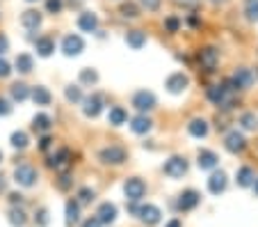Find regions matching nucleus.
<instances>
[{"instance_id":"nucleus-40","label":"nucleus","mask_w":258,"mask_h":227,"mask_svg":"<svg viewBox=\"0 0 258 227\" xmlns=\"http://www.w3.org/2000/svg\"><path fill=\"white\" fill-rule=\"evenodd\" d=\"M62 7H64L62 0H46V10H48L50 14H59V12H62Z\"/></svg>"},{"instance_id":"nucleus-16","label":"nucleus","mask_w":258,"mask_h":227,"mask_svg":"<svg viewBox=\"0 0 258 227\" xmlns=\"http://www.w3.org/2000/svg\"><path fill=\"white\" fill-rule=\"evenodd\" d=\"M208 191L213 193V195H219V193L226 191V174L219 170V172H213L208 179Z\"/></svg>"},{"instance_id":"nucleus-2","label":"nucleus","mask_w":258,"mask_h":227,"mask_svg":"<svg viewBox=\"0 0 258 227\" xmlns=\"http://www.w3.org/2000/svg\"><path fill=\"white\" fill-rule=\"evenodd\" d=\"M133 108L140 110V115L149 113V110L156 108V97H153V92H146V89H140V92L133 94Z\"/></svg>"},{"instance_id":"nucleus-48","label":"nucleus","mask_w":258,"mask_h":227,"mask_svg":"<svg viewBox=\"0 0 258 227\" xmlns=\"http://www.w3.org/2000/svg\"><path fill=\"white\" fill-rule=\"evenodd\" d=\"M50 143H53V140H50V138H48V135H44V138H41V140H39V149H41V152H46V149H48V147H50Z\"/></svg>"},{"instance_id":"nucleus-14","label":"nucleus","mask_w":258,"mask_h":227,"mask_svg":"<svg viewBox=\"0 0 258 227\" xmlns=\"http://www.w3.org/2000/svg\"><path fill=\"white\" fill-rule=\"evenodd\" d=\"M48 165L55 170H69V165H71V152L67 147H62L57 154H53L48 158Z\"/></svg>"},{"instance_id":"nucleus-32","label":"nucleus","mask_w":258,"mask_h":227,"mask_svg":"<svg viewBox=\"0 0 258 227\" xmlns=\"http://www.w3.org/2000/svg\"><path fill=\"white\" fill-rule=\"evenodd\" d=\"M10 143H12V147L14 149H25L30 140H28V133H25V131H14L12 138H10Z\"/></svg>"},{"instance_id":"nucleus-31","label":"nucleus","mask_w":258,"mask_h":227,"mask_svg":"<svg viewBox=\"0 0 258 227\" xmlns=\"http://www.w3.org/2000/svg\"><path fill=\"white\" fill-rule=\"evenodd\" d=\"M10 94H12V99L14 101H25L30 97V89H28V85L25 83H14L10 87Z\"/></svg>"},{"instance_id":"nucleus-53","label":"nucleus","mask_w":258,"mask_h":227,"mask_svg":"<svg viewBox=\"0 0 258 227\" xmlns=\"http://www.w3.org/2000/svg\"><path fill=\"white\" fill-rule=\"evenodd\" d=\"M208 3H213V5H224L226 0H208Z\"/></svg>"},{"instance_id":"nucleus-47","label":"nucleus","mask_w":258,"mask_h":227,"mask_svg":"<svg viewBox=\"0 0 258 227\" xmlns=\"http://www.w3.org/2000/svg\"><path fill=\"white\" fill-rule=\"evenodd\" d=\"M83 227H101V220H98L96 216H92V218H87V220L83 222Z\"/></svg>"},{"instance_id":"nucleus-7","label":"nucleus","mask_w":258,"mask_h":227,"mask_svg":"<svg viewBox=\"0 0 258 227\" xmlns=\"http://www.w3.org/2000/svg\"><path fill=\"white\" fill-rule=\"evenodd\" d=\"M187 85H190V78H187L183 71H176V74H171L169 78L165 80V87L169 89L171 94H180V92H185Z\"/></svg>"},{"instance_id":"nucleus-8","label":"nucleus","mask_w":258,"mask_h":227,"mask_svg":"<svg viewBox=\"0 0 258 227\" xmlns=\"http://www.w3.org/2000/svg\"><path fill=\"white\" fill-rule=\"evenodd\" d=\"M235 83V87L242 89V87H251L253 83H256V74H253L251 69H247V67H238V69L233 71V78H231Z\"/></svg>"},{"instance_id":"nucleus-43","label":"nucleus","mask_w":258,"mask_h":227,"mask_svg":"<svg viewBox=\"0 0 258 227\" xmlns=\"http://www.w3.org/2000/svg\"><path fill=\"white\" fill-rule=\"evenodd\" d=\"M12 74V69H10V62L7 60H3L0 58V78H7V76Z\"/></svg>"},{"instance_id":"nucleus-56","label":"nucleus","mask_w":258,"mask_h":227,"mask_svg":"<svg viewBox=\"0 0 258 227\" xmlns=\"http://www.w3.org/2000/svg\"><path fill=\"white\" fill-rule=\"evenodd\" d=\"M0 161H3V152H0Z\"/></svg>"},{"instance_id":"nucleus-3","label":"nucleus","mask_w":258,"mask_h":227,"mask_svg":"<svg viewBox=\"0 0 258 227\" xmlns=\"http://www.w3.org/2000/svg\"><path fill=\"white\" fill-rule=\"evenodd\" d=\"M123 193H126V198L131 200V202H140V200L146 195V184L142 181V179L133 177V179H128V181H126Z\"/></svg>"},{"instance_id":"nucleus-15","label":"nucleus","mask_w":258,"mask_h":227,"mask_svg":"<svg viewBox=\"0 0 258 227\" xmlns=\"http://www.w3.org/2000/svg\"><path fill=\"white\" fill-rule=\"evenodd\" d=\"M96 218L101 220V225H112L117 220V207L112 202H103L96 211Z\"/></svg>"},{"instance_id":"nucleus-4","label":"nucleus","mask_w":258,"mask_h":227,"mask_svg":"<svg viewBox=\"0 0 258 227\" xmlns=\"http://www.w3.org/2000/svg\"><path fill=\"white\" fill-rule=\"evenodd\" d=\"M187 172V161L183 156H171L165 163V174L171 179H180Z\"/></svg>"},{"instance_id":"nucleus-9","label":"nucleus","mask_w":258,"mask_h":227,"mask_svg":"<svg viewBox=\"0 0 258 227\" xmlns=\"http://www.w3.org/2000/svg\"><path fill=\"white\" fill-rule=\"evenodd\" d=\"M137 216H140V220L144 222V225H158L162 213L156 204H144V207L137 209Z\"/></svg>"},{"instance_id":"nucleus-52","label":"nucleus","mask_w":258,"mask_h":227,"mask_svg":"<svg viewBox=\"0 0 258 227\" xmlns=\"http://www.w3.org/2000/svg\"><path fill=\"white\" fill-rule=\"evenodd\" d=\"M178 3H183V5H197V0H178Z\"/></svg>"},{"instance_id":"nucleus-20","label":"nucleus","mask_w":258,"mask_h":227,"mask_svg":"<svg viewBox=\"0 0 258 227\" xmlns=\"http://www.w3.org/2000/svg\"><path fill=\"white\" fill-rule=\"evenodd\" d=\"M217 154L215 152H210V149H201L199 152V156H197V163H199V168L201 170H210V168H215L217 165Z\"/></svg>"},{"instance_id":"nucleus-18","label":"nucleus","mask_w":258,"mask_h":227,"mask_svg":"<svg viewBox=\"0 0 258 227\" xmlns=\"http://www.w3.org/2000/svg\"><path fill=\"white\" fill-rule=\"evenodd\" d=\"M151 126H153V122L146 115H135V117L131 119V128H133V133H149L151 131Z\"/></svg>"},{"instance_id":"nucleus-37","label":"nucleus","mask_w":258,"mask_h":227,"mask_svg":"<svg viewBox=\"0 0 258 227\" xmlns=\"http://www.w3.org/2000/svg\"><path fill=\"white\" fill-rule=\"evenodd\" d=\"M98 80V74L94 69H83L80 71V83H85V85H94Z\"/></svg>"},{"instance_id":"nucleus-30","label":"nucleus","mask_w":258,"mask_h":227,"mask_svg":"<svg viewBox=\"0 0 258 227\" xmlns=\"http://www.w3.org/2000/svg\"><path fill=\"white\" fill-rule=\"evenodd\" d=\"M80 220V204L76 200L67 202V225H76Z\"/></svg>"},{"instance_id":"nucleus-13","label":"nucleus","mask_w":258,"mask_h":227,"mask_svg":"<svg viewBox=\"0 0 258 227\" xmlns=\"http://www.w3.org/2000/svg\"><path fill=\"white\" fill-rule=\"evenodd\" d=\"M201 202V195L197 191H183L178 198V209L180 211H192V209H197V204Z\"/></svg>"},{"instance_id":"nucleus-54","label":"nucleus","mask_w":258,"mask_h":227,"mask_svg":"<svg viewBox=\"0 0 258 227\" xmlns=\"http://www.w3.org/2000/svg\"><path fill=\"white\" fill-rule=\"evenodd\" d=\"M253 188H256V195H258V179H256V181H253Z\"/></svg>"},{"instance_id":"nucleus-42","label":"nucleus","mask_w":258,"mask_h":227,"mask_svg":"<svg viewBox=\"0 0 258 227\" xmlns=\"http://www.w3.org/2000/svg\"><path fill=\"white\" fill-rule=\"evenodd\" d=\"M71 184H73V181H71V174H69V172H64L62 177L57 179V186L62 188V191H67V188H71Z\"/></svg>"},{"instance_id":"nucleus-24","label":"nucleus","mask_w":258,"mask_h":227,"mask_svg":"<svg viewBox=\"0 0 258 227\" xmlns=\"http://www.w3.org/2000/svg\"><path fill=\"white\" fill-rule=\"evenodd\" d=\"M34 49H37V53H39L41 58H48L55 51V41L50 39V37H39V39L34 41Z\"/></svg>"},{"instance_id":"nucleus-22","label":"nucleus","mask_w":258,"mask_h":227,"mask_svg":"<svg viewBox=\"0 0 258 227\" xmlns=\"http://www.w3.org/2000/svg\"><path fill=\"white\" fill-rule=\"evenodd\" d=\"M235 181H238V186H242V188H247V186H253V181H256V174H253V170L251 168H240L238 170V174H235Z\"/></svg>"},{"instance_id":"nucleus-27","label":"nucleus","mask_w":258,"mask_h":227,"mask_svg":"<svg viewBox=\"0 0 258 227\" xmlns=\"http://www.w3.org/2000/svg\"><path fill=\"white\" fill-rule=\"evenodd\" d=\"M107 119H110V124H112V126H121V124H126L128 113L121 108V106H114V108H110V115H107Z\"/></svg>"},{"instance_id":"nucleus-41","label":"nucleus","mask_w":258,"mask_h":227,"mask_svg":"<svg viewBox=\"0 0 258 227\" xmlns=\"http://www.w3.org/2000/svg\"><path fill=\"white\" fill-rule=\"evenodd\" d=\"M34 220H37V225L39 227H46L48 225V211H46V209H39L37 216H34Z\"/></svg>"},{"instance_id":"nucleus-19","label":"nucleus","mask_w":258,"mask_h":227,"mask_svg":"<svg viewBox=\"0 0 258 227\" xmlns=\"http://www.w3.org/2000/svg\"><path fill=\"white\" fill-rule=\"evenodd\" d=\"M21 23L28 30H37L41 25V14L37 10H25L23 14H21Z\"/></svg>"},{"instance_id":"nucleus-49","label":"nucleus","mask_w":258,"mask_h":227,"mask_svg":"<svg viewBox=\"0 0 258 227\" xmlns=\"http://www.w3.org/2000/svg\"><path fill=\"white\" fill-rule=\"evenodd\" d=\"M10 202L12 204H21V202H23V195H21V193H12V195H10Z\"/></svg>"},{"instance_id":"nucleus-6","label":"nucleus","mask_w":258,"mask_h":227,"mask_svg":"<svg viewBox=\"0 0 258 227\" xmlns=\"http://www.w3.org/2000/svg\"><path fill=\"white\" fill-rule=\"evenodd\" d=\"M199 62L206 71H215V67H217V62H219V51L215 49V46H204V49L199 51Z\"/></svg>"},{"instance_id":"nucleus-11","label":"nucleus","mask_w":258,"mask_h":227,"mask_svg":"<svg viewBox=\"0 0 258 227\" xmlns=\"http://www.w3.org/2000/svg\"><path fill=\"white\" fill-rule=\"evenodd\" d=\"M101 110H103V97L101 94H89V97L83 99V113L87 115V117H96Z\"/></svg>"},{"instance_id":"nucleus-28","label":"nucleus","mask_w":258,"mask_h":227,"mask_svg":"<svg viewBox=\"0 0 258 227\" xmlns=\"http://www.w3.org/2000/svg\"><path fill=\"white\" fill-rule=\"evenodd\" d=\"M30 97H32V101L37 106H48L50 99H53V97H50V92L46 87H34L32 92H30Z\"/></svg>"},{"instance_id":"nucleus-33","label":"nucleus","mask_w":258,"mask_h":227,"mask_svg":"<svg viewBox=\"0 0 258 227\" xmlns=\"http://www.w3.org/2000/svg\"><path fill=\"white\" fill-rule=\"evenodd\" d=\"M240 124H242V128H247V131H256L258 128V117L253 113H242L240 115Z\"/></svg>"},{"instance_id":"nucleus-50","label":"nucleus","mask_w":258,"mask_h":227,"mask_svg":"<svg viewBox=\"0 0 258 227\" xmlns=\"http://www.w3.org/2000/svg\"><path fill=\"white\" fill-rule=\"evenodd\" d=\"M165 227H183V225H180V220H178V218H174V220H169Z\"/></svg>"},{"instance_id":"nucleus-1","label":"nucleus","mask_w":258,"mask_h":227,"mask_svg":"<svg viewBox=\"0 0 258 227\" xmlns=\"http://www.w3.org/2000/svg\"><path fill=\"white\" fill-rule=\"evenodd\" d=\"M98 158H101L105 165H121L126 161V149L117 147V145H110V147H103L98 152Z\"/></svg>"},{"instance_id":"nucleus-39","label":"nucleus","mask_w":258,"mask_h":227,"mask_svg":"<svg viewBox=\"0 0 258 227\" xmlns=\"http://www.w3.org/2000/svg\"><path fill=\"white\" fill-rule=\"evenodd\" d=\"M165 28H167V32H178L180 19H178V16H167V19H165Z\"/></svg>"},{"instance_id":"nucleus-23","label":"nucleus","mask_w":258,"mask_h":227,"mask_svg":"<svg viewBox=\"0 0 258 227\" xmlns=\"http://www.w3.org/2000/svg\"><path fill=\"white\" fill-rule=\"evenodd\" d=\"M126 44L131 46V49L140 51L142 46L146 44V32H142V30H131V32L126 35Z\"/></svg>"},{"instance_id":"nucleus-25","label":"nucleus","mask_w":258,"mask_h":227,"mask_svg":"<svg viewBox=\"0 0 258 227\" xmlns=\"http://www.w3.org/2000/svg\"><path fill=\"white\" fill-rule=\"evenodd\" d=\"M50 126H53V119H50L46 113L34 115V119H32V128H34V131H41V133H46V131H50Z\"/></svg>"},{"instance_id":"nucleus-46","label":"nucleus","mask_w":258,"mask_h":227,"mask_svg":"<svg viewBox=\"0 0 258 227\" xmlns=\"http://www.w3.org/2000/svg\"><path fill=\"white\" fill-rule=\"evenodd\" d=\"M10 51V39L5 35H0V55H5Z\"/></svg>"},{"instance_id":"nucleus-17","label":"nucleus","mask_w":258,"mask_h":227,"mask_svg":"<svg viewBox=\"0 0 258 227\" xmlns=\"http://www.w3.org/2000/svg\"><path fill=\"white\" fill-rule=\"evenodd\" d=\"M78 28L83 30V32H94V30L98 28V16L94 14V12H83V14L78 16Z\"/></svg>"},{"instance_id":"nucleus-38","label":"nucleus","mask_w":258,"mask_h":227,"mask_svg":"<svg viewBox=\"0 0 258 227\" xmlns=\"http://www.w3.org/2000/svg\"><path fill=\"white\" fill-rule=\"evenodd\" d=\"M244 5H247V19L258 21V0H244Z\"/></svg>"},{"instance_id":"nucleus-12","label":"nucleus","mask_w":258,"mask_h":227,"mask_svg":"<svg viewBox=\"0 0 258 227\" xmlns=\"http://www.w3.org/2000/svg\"><path fill=\"white\" fill-rule=\"evenodd\" d=\"M83 49H85V41H83V37H78V35H67L62 39L64 55H80Z\"/></svg>"},{"instance_id":"nucleus-55","label":"nucleus","mask_w":258,"mask_h":227,"mask_svg":"<svg viewBox=\"0 0 258 227\" xmlns=\"http://www.w3.org/2000/svg\"><path fill=\"white\" fill-rule=\"evenodd\" d=\"M28 3H37V0H28Z\"/></svg>"},{"instance_id":"nucleus-34","label":"nucleus","mask_w":258,"mask_h":227,"mask_svg":"<svg viewBox=\"0 0 258 227\" xmlns=\"http://www.w3.org/2000/svg\"><path fill=\"white\" fill-rule=\"evenodd\" d=\"M64 97H67L71 104H78V101H83V92H80L78 85H69V87L64 89Z\"/></svg>"},{"instance_id":"nucleus-44","label":"nucleus","mask_w":258,"mask_h":227,"mask_svg":"<svg viewBox=\"0 0 258 227\" xmlns=\"http://www.w3.org/2000/svg\"><path fill=\"white\" fill-rule=\"evenodd\" d=\"M142 7H146L149 12H156L158 7H160V0H140Z\"/></svg>"},{"instance_id":"nucleus-5","label":"nucleus","mask_w":258,"mask_h":227,"mask_svg":"<svg viewBox=\"0 0 258 227\" xmlns=\"http://www.w3.org/2000/svg\"><path fill=\"white\" fill-rule=\"evenodd\" d=\"M14 181L25 188L34 186V181H37V170H34L32 165H19V168L14 170Z\"/></svg>"},{"instance_id":"nucleus-36","label":"nucleus","mask_w":258,"mask_h":227,"mask_svg":"<svg viewBox=\"0 0 258 227\" xmlns=\"http://www.w3.org/2000/svg\"><path fill=\"white\" fill-rule=\"evenodd\" d=\"M94 198H96V193H94L92 188L85 186V188H80L78 191V204H89Z\"/></svg>"},{"instance_id":"nucleus-51","label":"nucleus","mask_w":258,"mask_h":227,"mask_svg":"<svg viewBox=\"0 0 258 227\" xmlns=\"http://www.w3.org/2000/svg\"><path fill=\"white\" fill-rule=\"evenodd\" d=\"M5 186H7V181H5V177H3V174H0V193L5 191Z\"/></svg>"},{"instance_id":"nucleus-35","label":"nucleus","mask_w":258,"mask_h":227,"mask_svg":"<svg viewBox=\"0 0 258 227\" xmlns=\"http://www.w3.org/2000/svg\"><path fill=\"white\" fill-rule=\"evenodd\" d=\"M121 14L126 16V19H137V16H140V7H137L135 3H123V5H121Z\"/></svg>"},{"instance_id":"nucleus-21","label":"nucleus","mask_w":258,"mask_h":227,"mask_svg":"<svg viewBox=\"0 0 258 227\" xmlns=\"http://www.w3.org/2000/svg\"><path fill=\"white\" fill-rule=\"evenodd\" d=\"M187 131H190V135H195V138H206V135H208V124H206V119L197 117L187 124Z\"/></svg>"},{"instance_id":"nucleus-29","label":"nucleus","mask_w":258,"mask_h":227,"mask_svg":"<svg viewBox=\"0 0 258 227\" xmlns=\"http://www.w3.org/2000/svg\"><path fill=\"white\" fill-rule=\"evenodd\" d=\"M7 220H10L12 227H23L25 222H28V216H25L23 209H10V213H7Z\"/></svg>"},{"instance_id":"nucleus-45","label":"nucleus","mask_w":258,"mask_h":227,"mask_svg":"<svg viewBox=\"0 0 258 227\" xmlns=\"http://www.w3.org/2000/svg\"><path fill=\"white\" fill-rule=\"evenodd\" d=\"M12 113V106H10V101L7 99H3L0 97V117H5V115H10Z\"/></svg>"},{"instance_id":"nucleus-10","label":"nucleus","mask_w":258,"mask_h":227,"mask_svg":"<svg viewBox=\"0 0 258 227\" xmlns=\"http://www.w3.org/2000/svg\"><path fill=\"white\" fill-rule=\"evenodd\" d=\"M224 147L229 149L231 154H240V152H244V147H247V140H244V135L238 133V131H229L224 138Z\"/></svg>"},{"instance_id":"nucleus-26","label":"nucleus","mask_w":258,"mask_h":227,"mask_svg":"<svg viewBox=\"0 0 258 227\" xmlns=\"http://www.w3.org/2000/svg\"><path fill=\"white\" fill-rule=\"evenodd\" d=\"M16 69L21 71V74H30L32 71V67H34V60H32V55L30 53H21V55H16Z\"/></svg>"}]
</instances>
